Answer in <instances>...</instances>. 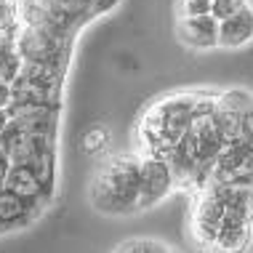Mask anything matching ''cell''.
I'll return each mask as SVG.
<instances>
[{"instance_id": "cell-1", "label": "cell", "mask_w": 253, "mask_h": 253, "mask_svg": "<svg viewBox=\"0 0 253 253\" xmlns=\"http://www.w3.org/2000/svg\"><path fill=\"white\" fill-rule=\"evenodd\" d=\"M195 195L189 232L205 251H245L253 243V187L208 181Z\"/></svg>"}, {"instance_id": "cell-2", "label": "cell", "mask_w": 253, "mask_h": 253, "mask_svg": "<svg viewBox=\"0 0 253 253\" xmlns=\"http://www.w3.org/2000/svg\"><path fill=\"white\" fill-rule=\"evenodd\" d=\"M221 91H176L155 99L139 118L136 126V139H139V152H152L168 157L184 133L189 131L197 115L208 112L218 104Z\"/></svg>"}, {"instance_id": "cell-3", "label": "cell", "mask_w": 253, "mask_h": 253, "mask_svg": "<svg viewBox=\"0 0 253 253\" xmlns=\"http://www.w3.org/2000/svg\"><path fill=\"white\" fill-rule=\"evenodd\" d=\"M91 205L107 216L139 213V152L107 157L91 181Z\"/></svg>"}, {"instance_id": "cell-4", "label": "cell", "mask_w": 253, "mask_h": 253, "mask_svg": "<svg viewBox=\"0 0 253 253\" xmlns=\"http://www.w3.org/2000/svg\"><path fill=\"white\" fill-rule=\"evenodd\" d=\"M75 35H53L40 27L19 24L16 30V51L22 61H35V64H56L70 70L72 51H75Z\"/></svg>"}, {"instance_id": "cell-5", "label": "cell", "mask_w": 253, "mask_h": 253, "mask_svg": "<svg viewBox=\"0 0 253 253\" xmlns=\"http://www.w3.org/2000/svg\"><path fill=\"white\" fill-rule=\"evenodd\" d=\"M176 189V176L163 155L139 152V213L160 205Z\"/></svg>"}, {"instance_id": "cell-6", "label": "cell", "mask_w": 253, "mask_h": 253, "mask_svg": "<svg viewBox=\"0 0 253 253\" xmlns=\"http://www.w3.org/2000/svg\"><path fill=\"white\" fill-rule=\"evenodd\" d=\"M48 205L38 200H27L8 187H0V235L27 229L45 213Z\"/></svg>"}, {"instance_id": "cell-7", "label": "cell", "mask_w": 253, "mask_h": 253, "mask_svg": "<svg viewBox=\"0 0 253 253\" xmlns=\"http://www.w3.org/2000/svg\"><path fill=\"white\" fill-rule=\"evenodd\" d=\"M176 40L195 53H208L218 48V19L213 13L176 19Z\"/></svg>"}, {"instance_id": "cell-8", "label": "cell", "mask_w": 253, "mask_h": 253, "mask_svg": "<svg viewBox=\"0 0 253 253\" xmlns=\"http://www.w3.org/2000/svg\"><path fill=\"white\" fill-rule=\"evenodd\" d=\"M253 43V5H243L240 11L218 19V48L240 51Z\"/></svg>"}, {"instance_id": "cell-9", "label": "cell", "mask_w": 253, "mask_h": 253, "mask_svg": "<svg viewBox=\"0 0 253 253\" xmlns=\"http://www.w3.org/2000/svg\"><path fill=\"white\" fill-rule=\"evenodd\" d=\"M5 187L13 189V192H19L22 197H27V200H38V203L51 205V197L45 195V189H43V184L38 181L35 170L30 166H24V163H11L8 176H5Z\"/></svg>"}, {"instance_id": "cell-10", "label": "cell", "mask_w": 253, "mask_h": 253, "mask_svg": "<svg viewBox=\"0 0 253 253\" xmlns=\"http://www.w3.org/2000/svg\"><path fill=\"white\" fill-rule=\"evenodd\" d=\"M59 120H61V115H24V118H11V123L22 133L51 136V139H59Z\"/></svg>"}, {"instance_id": "cell-11", "label": "cell", "mask_w": 253, "mask_h": 253, "mask_svg": "<svg viewBox=\"0 0 253 253\" xmlns=\"http://www.w3.org/2000/svg\"><path fill=\"white\" fill-rule=\"evenodd\" d=\"M30 168L35 170L38 181L43 184L45 195H48L51 203H53V200H56V192H59V187H56V179H59V157H56V149H53V152L40 155L38 160H32Z\"/></svg>"}, {"instance_id": "cell-12", "label": "cell", "mask_w": 253, "mask_h": 253, "mask_svg": "<svg viewBox=\"0 0 253 253\" xmlns=\"http://www.w3.org/2000/svg\"><path fill=\"white\" fill-rule=\"evenodd\" d=\"M118 253H168L173 251L168 243L160 240H149V237H136V240H123L118 248Z\"/></svg>"}, {"instance_id": "cell-13", "label": "cell", "mask_w": 253, "mask_h": 253, "mask_svg": "<svg viewBox=\"0 0 253 253\" xmlns=\"http://www.w3.org/2000/svg\"><path fill=\"white\" fill-rule=\"evenodd\" d=\"M19 24H22V3L19 0H0V32L16 35Z\"/></svg>"}, {"instance_id": "cell-14", "label": "cell", "mask_w": 253, "mask_h": 253, "mask_svg": "<svg viewBox=\"0 0 253 253\" xmlns=\"http://www.w3.org/2000/svg\"><path fill=\"white\" fill-rule=\"evenodd\" d=\"M107 144H109V131L104 126H93L85 131L83 141H80V149L85 155H101L107 149Z\"/></svg>"}, {"instance_id": "cell-15", "label": "cell", "mask_w": 253, "mask_h": 253, "mask_svg": "<svg viewBox=\"0 0 253 253\" xmlns=\"http://www.w3.org/2000/svg\"><path fill=\"white\" fill-rule=\"evenodd\" d=\"M200 13H211V0H176L173 3V16H200Z\"/></svg>"}, {"instance_id": "cell-16", "label": "cell", "mask_w": 253, "mask_h": 253, "mask_svg": "<svg viewBox=\"0 0 253 253\" xmlns=\"http://www.w3.org/2000/svg\"><path fill=\"white\" fill-rule=\"evenodd\" d=\"M235 139L245 141V144L253 149V99H251L248 104H245V109H243V115H240V131H237Z\"/></svg>"}, {"instance_id": "cell-17", "label": "cell", "mask_w": 253, "mask_h": 253, "mask_svg": "<svg viewBox=\"0 0 253 253\" xmlns=\"http://www.w3.org/2000/svg\"><path fill=\"white\" fill-rule=\"evenodd\" d=\"M251 0H211V13L216 19H227L229 13L240 11L243 5H248Z\"/></svg>"}, {"instance_id": "cell-18", "label": "cell", "mask_w": 253, "mask_h": 253, "mask_svg": "<svg viewBox=\"0 0 253 253\" xmlns=\"http://www.w3.org/2000/svg\"><path fill=\"white\" fill-rule=\"evenodd\" d=\"M123 0H88V8H91V16L99 19V16H107V13H112Z\"/></svg>"}, {"instance_id": "cell-19", "label": "cell", "mask_w": 253, "mask_h": 253, "mask_svg": "<svg viewBox=\"0 0 253 253\" xmlns=\"http://www.w3.org/2000/svg\"><path fill=\"white\" fill-rule=\"evenodd\" d=\"M8 168H11V157L0 147V187H5V176H8Z\"/></svg>"}, {"instance_id": "cell-20", "label": "cell", "mask_w": 253, "mask_h": 253, "mask_svg": "<svg viewBox=\"0 0 253 253\" xmlns=\"http://www.w3.org/2000/svg\"><path fill=\"white\" fill-rule=\"evenodd\" d=\"M11 104V85L8 83H3V80H0V107H8Z\"/></svg>"}, {"instance_id": "cell-21", "label": "cell", "mask_w": 253, "mask_h": 253, "mask_svg": "<svg viewBox=\"0 0 253 253\" xmlns=\"http://www.w3.org/2000/svg\"><path fill=\"white\" fill-rule=\"evenodd\" d=\"M8 123H11V115H8V109H3V107H0V136H3V131L8 128Z\"/></svg>"}]
</instances>
